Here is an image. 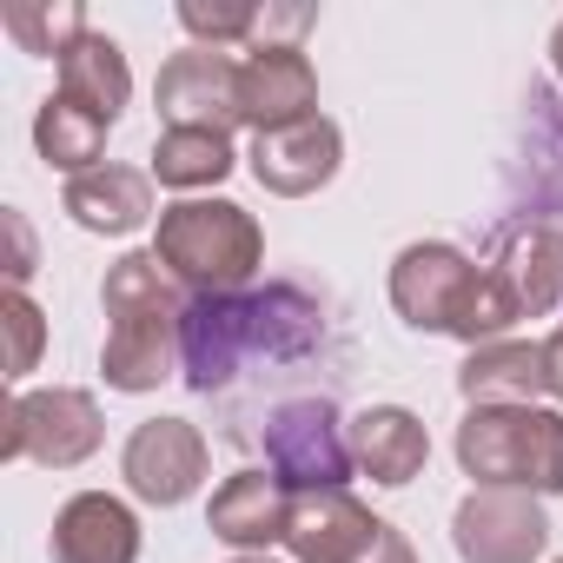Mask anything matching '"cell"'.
<instances>
[{
	"instance_id": "cell-1",
	"label": "cell",
	"mask_w": 563,
	"mask_h": 563,
	"mask_svg": "<svg viewBox=\"0 0 563 563\" xmlns=\"http://www.w3.org/2000/svg\"><path fill=\"white\" fill-rule=\"evenodd\" d=\"M319 339V306L292 286H265V292H212L186 299L179 325V372L192 391H219L239 378L245 358H292Z\"/></svg>"
},
{
	"instance_id": "cell-2",
	"label": "cell",
	"mask_w": 563,
	"mask_h": 563,
	"mask_svg": "<svg viewBox=\"0 0 563 563\" xmlns=\"http://www.w3.org/2000/svg\"><path fill=\"white\" fill-rule=\"evenodd\" d=\"M100 306H107V345H100L107 391L126 398L159 391L179 372V325H186V299L173 292L159 252H120L100 278Z\"/></svg>"
},
{
	"instance_id": "cell-3",
	"label": "cell",
	"mask_w": 563,
	"mask_h": 563,
	"mask_svg": "<svg viewBox=\"0 0 563 563\" xmlns=\"http://www.w3.org/2000/svg\"><path fill=\"white\" fill-rule=\"evenodd\" d=\"M391 306L411 332H438V339H464V345H490L517 325L490 265H471L444 239H418L391 258Z\"/></svg>"
},
{
	"instance_id": "cell-4",
	"label": "cell",
	"mask_w": 563,
	"mask_h": 563,
	"mask_svg": "<svg viewBox=\"0 0 563 563\" xmlns=\"http://www.w3.org/2000/svg\"><path fill=\"white\" fill-rule=\"evenodd\" d=\"M153 252L173 286H186L192 299H212V292L252 286V272L265 265V232L239 199H173L159 206Z\"/></svg>"
},
{
	"instance_id": "cell-5",
	"label": "cell",
	"mask_w": 563,
	"mask_h": 563,
	"mask_svg": "<svg viewBox=\"0 0 563 563\" xmlns=\"http://www.w3.org/2000/svg\"><path fill=\"white\" fill-rule=\"evenodd\" d=\"M457 464L477 490L563 497V411L550 405H471L457 424Z\"/></svg>"
},
{
	"instance_id": "cell-6",
	"label": "cell",
	"mask_w": 563,
	"mask_h": 563,
	"mask_svg": "<svg viewBox=\"0 0 563 563\" xmlns=\"http://www.w3.org/2000/svg\"><path fill=\"white\" fill-rule=\"evenodd\" d=\"M107 418L100 398L80 385H47V391H14L8 405V438H0V457L8 464H47V471H74L100 451Z\"/></svg>"
},
{
	"instance_id": "cell-7",
	"label": "cell",
	"mask_w": 563,
	"mask_h": 563,
	"mask_svg": "<svg viewBox=\"0 0 563 563\" xmlns=\"http://www.w3.org/2000/svg\"><path fill=\"white\" fill-rule=\"evenodd\" d=\"M265 471L286 490H345L358 457L352 424L332 411V398H286L265 418Z\"/></svg>"
},
{
	"instance_id": "cell-8",
	"label": "cell",
	"mask_w": 563,
	"mask_h": 563,
	"mask_svg": "<svg viewBox=\"0 0 563 563\" xmlns=\"http://www.w3.org/2000/svg\"><path fill=\"white\" fill-rule=\"evenodd\" d=\"M206 464H212V451H206V438H199L192 418H146V424H133V438L120 451L126 490L140 504H153V510H173V504L199 497Z\"/></svg>"
},
{
	"instance_id": "cell-9",
	"label": "cell",
	"mask_w": 563,
	"mask_h": 563,
	"mask_svg": "<svg viewBox=\"0 0 563 563\" xmlns=\"http://www.w3.org/2000/svg\"><path fill=\"white\" fill-rule=\"evenodd\" d=\"M451 550H457V563H537L550 550L543 497H530V490H471L451 510Z\"/></svg>"
},
{
	"instance_id": "cell-10",
	"label": "cell",
	"mask_w": 563,
	"mask_h": 563,
	"mask_svg": "<svg viewBox=\"0 0 563 563\" xmlns=\"http://www.w3.org/2000/svg\"><path fill=\"white\" fill-rule=\"evenodd\" d=\"M153 107H159L166 126H206V133L245 126V113H239V60H225L219 47H179L153 80Z\"/></svg>"
},
{
	"instance_id": "cell-11",
	"label": "cell",
	"mask_w": 563,
	"mask_h": 563,
	"mask_svg": "<svg viewBox=\"0 0 563 563\" xmlns=\"http://www.w3.org/2000/svg\"><path fill=\"white\" fill-rule=\"evenodd\" d=\"M245 166H252V179H258L265 192L306 199V192H319V186L339 179V166H345V133H339V120H325V113H312V120H299V126H278V133H252Z\"/></svg>"
},
{
	"instance_id": "cell-12",
	"label": "cell",
	"mask_w": 563,
	"mask_h": 563,
	"mask_svg": "<svg viewBox=\"0 0 563 563\" xmlns=\"http://www.w3.org/2000/svg\"><path fill=\"white\" fill-rule=\"evenodd\" d=\"M239 113L252 133H278L319 113V74L306 47H252L239 60Z\"/></svg>"
},
{
	"instance_id": "cell-13",
	"label": "cell",
	"mask_w": 563,
	"mask_h": 563,
	"mask_svg": "<svg viewBox=\"0 0 563 563\" xmlns=\"http://www.w3.org/2000/svg\"><path fill=\"white\" fill-rule=\"evenodd\" d=\"M385 537V517H372L352 490H292L286 550L299 563H358Z\"/></svg>"
},
{
	"instance_id": "cell-14",
	"label": "cell",
	"mask_w": 563,
	"mask_h": 563,
	"mask_svg": "<svg viewBox=\"0 0 563 563\" xmlns=\"http://www.w3.org/2000/svg\"><path fill=\"white\" fill-rule=\"evenodd\" d=\"M490 278H497L510 319H543V312H556V306H563V225H556V219L517 225V232L504 239Z\"/></svg>"
},
{
	"instance_id": "cell-15",
	"label": "cell",
	"mask_w": 563,
	"mask_h": 563,
	"mask_svg": "<svg viewBox=\"0 0 563 563\" xmlns=\"http://www.w3.org/2000/svg\"><path fill=\"white\" fill-rule=\"evenodd\" d=\"M206 523L219 543H232L239 556H265L272 543H286V523H292V490L278 484L272 471H232L212 504H206Z\"/></svg>"
},
{
	"instance_id": "cell-16",
	"label": "cell",
	"mask_w": 563,
	"mask_h": 563,
	"mask_svg": "<svg viewBox=\"0 0 563 563\" xmlns=\"http://www.w3.org/2000/svg\"><path fill=\"white\" fill-rule=\"evenodd\" d=\"M54 563H140V517L113 490H80L54 510Z\"/></svg>"
},
{
	"instance_id": "cell-17",
	"label": "cell",
	"mask_w": 563,
	"mask_h": 563,
	"mask_svg": "<svg viewBox=\"0 0 563 563\" xmlns=\"http://www.w3.org/2000/svg\"><path fill=\"white\" fill-rule=\"evenodd\" d=\"M60 206H67V219H74L80 232H107V239H126V232H140L146 219H159V206H153V173H140V166H93V173L67 179Z\"/></svg>"
},
{
	"instance_id": "cell-18",
	"label": "cell",
	"mask_w": 563,
	"mask_h": 563,
	"mask_svg": "<svg viewBox=\"0 0 563 563\" xmlns=\"http://www.w3.org/2000/svg\"><path fill=\"white\" fill-rule=\"evenodd\" d=\"M352 457H358V471H365L372 484L405 490V484L431 464V431H424V418L405 411V405H365V411L352 418Z\"/></svg>"
},
{
	"instance_id": "cell-19",
	"label": "cell",
	"mask_w": 563,
	"mask_h": 563,
	"mask_svg": "<svg viewBox=\"0 0 563 563\" xmlns=\"http://www.w3.org/2000/svg\"><path fill=\"white\" fill-rule=\"evenodd\" d=\"M457 391H464V405H537L550 391V358L537 339L471 345V358L457 365Z\"/></svg>"
},
{
	"instance_id": "cell-20",
	"label": "cell",
	"mask_w": 563,
	"mask_h": 563,
	"mask_svg": "<svg viewBox=\"0 0 563 563\" xmlns=\"http://www.w3.org/2000/svg\"><path fill=\"white\" fill-rule=\"evenodd\" d=\"M60 93L80 100V107L100 113V120H120L126 100H133V67H126L120 41L100 34V27H87V34L60 54Z\"/></svg>"
},
{
	"instance_id": "cell-21",
	"label": "cell",
	"mask_w": 563,
	"mask_h": 563,
	"mask_svg": "<svg viewBox=\"0 0 563 563\" xmlns=\"http://www.w3.org/2000/svg\"><path fill=\"white\" fill-rule=\"evenodd\" d=\"M107 133H113V120L87 113V107H80V100H67V93L41 100V113H34V146H41V159H47L54 173H67V179H80V173H93V166H100Z\"/></svg>"
},
{
	"instance_id": "cell-22",
	"label": "cell",
	"mask_w": 563,
	"mask_h": 563,
	"mask_svg": "<svg viewBox=\"0 0 563 563\" xmlns=\"http://www.w3.org/2000/svg\"><path fill=\"white\" fill-rule=\"evenodd\" d=\"M239 166L232 133H206V126H166L153 140V179L173 192H206Z\"/></svg>"
},
{
	"instance_id": "cell-23",
	"label": "cell",
	"mask_w": 563,
	"mask_h": 563,
	"mask_svg": "<svg viewBox=\"0 0 563 563\" xmlns=\"http://www.w3.org/2000/svg\"><path fill=\"white\" fill-rule=\"evenodd\" d=\"M0 27H8V41L21 47V54H41V60H60L80 34H87V14L74 8V0H47V8H8L0 14Z\"/></svg>"
},
{
	"instance_id": "cell-24",
	"label": "cell",
	"mask_w": 563,
	"mask_h": 563,
	"mask_svg": "<svg viewBox=\"0 0 563 563\" xmlns=\"http://www.w3.org/2000/svg\"><path fill=\"white\" fill-rule=\"evenodd\" d=\"M258 14L245 0H179V27L192 34V47H225V41H258Z\"/></svg>"
},
{
	"instance_id": "cell-25",
	"label": "cell",
	"mask_w": 563,
	"mask_h": 563,
	"mask_svg": "<svg viewBox=\"0 0 563 563\" xmlns=\"http://www.w3.org/2000/svg\"><path fill=\"white\" fill-rule=\"evenodd\" d=\"M0 319H8V339H14V352H8V378L21 385V378L41 365V345H47V319H41V306H34L21 286H8V299H0Z\"/></svg>"
},
{
	"instance_id": "cell-26",
	"label": "cell",
	"mask_w": 563,
	"mask_h": 563,
	"mask_svg": "<svg viewBox=\"0 0 563 563\" xmlns=\"http://www.w3.org/2000/svg\"><path fill=\"white\" fill-rule=\"evenodd\" d=\"M358 563H418V550L405 543V530H398V523H385V537H378Z\"/></svg>"
},
{
	"instance_id": "cell-27",
	"label": "cell",
	"mask_w": 563,
	"mask_h": 563,
	"mask_svg": "<svg viewBox=\"0 0 563 563\" xmlns=\"http://www.w3.org/2000/svg\"><path fill=\"white\" fill-rule=\"evenodd\" d=\"M8 232H14V286H27V272H34V232H27V219L21 212H8Z\"/></svg>"
},
{
	"instance_id": "cell-28",
	"label": "cell",
	"mask_w": 563,
	"mask_h": 563,
	"mask_svg": "<svg viewBox=\"0 0 563 563\" xmlns=\"http://www.w3.org/2000/svg\"><path fill=\"white\" fill-rule=\"evenodd\" d=\"M543 358H550V398H563V325H556V339L543 345Z\"/></svg>"
},
{
	"instance_id": "cell-29",
	"label": "cell",
	"mask_w": 563,
	"mask_h": 563,
	"mask_svg": "<svg viewBox=\"0 0 563 563\" xmlns=\"http://www.w3.org/2000/svg\"><path fill=\"white\" fill-rule=\"evenodd\" d=\"M550 67H556V80H563V21H556V34H550Z\"/></svg>"
},
{
	"instance_id": "cell-30",
	"label": "cell",
	"mask_w": 563,
	"mask_h": 563,
	"mask_svg": "<svg viewBox=\"0 0 563 563\" xmlns=\"http://www.w3.org/2000/svg\"><path fill=\"white\" fill-rule=\"evenodd\" d=\"M232 563H272V556H232Z\"/></svg>"
},
{
	"instance_id": "cell-31",
	"label": "cell",
	"mask_w": 563,
	"mask_h": 563,
	"mask_svg": "<svg viewBox=\"0 0 563 563\" xmlns=\"http://www.w3.org/2000/svg\"><path fill=\"white\" fill-rule=\"evenodd\" d=\"M556 563H563V556H556Z\"/></svg>"
}]
</instances>
